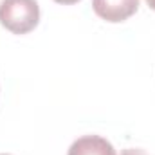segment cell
<instances>
[{
	"label": "cell",
	"instance_id": "obj_7",
	"mask_svg": "<svg viewBox=\"0 0 155 155\" xmlns=\"http://www.w3.org/2000/svg\"><path fill=\"white\" fill-rule=\"evenodd\" d=\"M0 155H9V153H0Z\"/></svg>",
	"mask_w": 155,
	"mask_h": 155
},
{
	"label": "cell",
	"instance_id": "obj_3",
	"mask_svg": "<svg viewBox=\"0 0 155 155\" xmlns=\"http://www.w3.org/2000/svg\"><path fill=\"white\" fill-rule=\"evenodd\" d=\"M67 155H117L110 141L99 135H83L76 139Z\"/></svg>",
	"mask_w": 155,
	"mask_h": 155
},
{
	"label": "cell",
	"instance_id": "obj_6",
	"mask_svg": "<svg viewBox=\"0 0 155 155\" xmlns=\"http://www.w3.org/2000/svg\"><path fill=\"white\" fill-rule=\"evenodd\" d=\"M146 2H148V5H150V7L155 11V0H146Z\"/></svg>",
	"mask_w": 155,
	"mask_h": 155
},
{
	"label": "cell",
	"instance_id": "obj_1",
	"mask_svg": "<svg viewBox=\"0 0 155 155\" xmlns=\"http://www.w3.org/2000/svg\"><path fill=\"white\" fill-rule=\"evenodd\" d=\"M40 22V5L36 0H2L0 24L15 33L27 35Z\"/></svg>",
	"mask_w": 155,
	"mask_h": 155
},
{
	"label": "cell",
	"instance_id": "obj_4",
	"mask_svg": "<svg viewBox=\"0 0 155 155\" xmlns=\"http://www.w3.org/2000/svg\"><path fill=\"white\" fill-rule=\"evenodd\" d=\"M121 155H148V153L141 148H126V150L121 152Z\"/></svg>",
	"mask_w": 155,
	"mask_h": 155
},
{
	"label": "cell",
	"instance_id": "obj_2",
	"mask_svg": "<svg viewBox=\"0 0 155 155\" xmlns=\"http://www.w3.org/2000/svg\"><path fill=\"white\" fill-rule=\"evenodd\" d=\"M94 13L107 22H124L139 9V0H92Z\"/></svg>",
	"mask_w": 155,
	"mask_h": 155
},
{
	"label": "cell",
	"instance_id": "obj_5",
	"mask_svg": "<svg viewBox=\"0 0 155 155\" xmlns=\"http://www.w3.org/2000/svg\"><path fill=\"white\" fill-rule=\"evenodd\" d=\"M54 2H58V4H65V5H71V4H76L79 0H54Z\"/></svg>",
	"mask_w": 155,
	"mask_h": 155
}]
</instances>
